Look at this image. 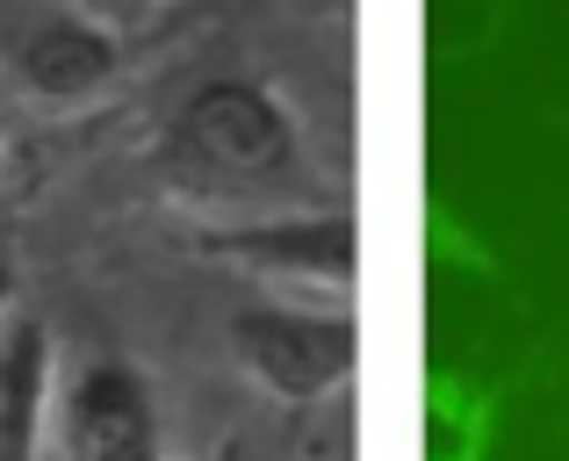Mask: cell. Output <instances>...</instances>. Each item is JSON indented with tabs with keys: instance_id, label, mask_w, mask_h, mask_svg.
Listing matches in <instances>:
<instances>
[{
	"instance_id": "6da1fadb",
	"label": "cell",
	"mask_w": 569,
	"mask_h": 461,
	"mask_svg": "<svg viewBox=\"0 0 569 461\" xmlns=\"http://www.w3.org/2000/svg\"><path fill=\"white\" fill-rule=\"evenodd\" d=\"M159 173L202 202H274V210L332 202L289 94L252 72H217L173 109L159 138Z\"/></svg>"
},
{
	"instance_id": "7a4b0ae2",
	"label": "cell",
	"mask_w": 569,
	"mask_h": 461,
	"mask_svg": "<svg viewBox=\"0 0 569 461\" xmlns=\"http://www.w3.org/2000/svg\"><path fill=\"white\" fill-rule=\"evenodd\" d=\"M223 347L231 368L260 397L303 411L325 404L353 382L361 368V324L353 303H296V295H252L223 318Z\"/></svg>"
},
{
	"instance_id": "3957f363",
	"label": "cell",
	"mask_w": 569,
	"mask_h": 461,
	"mask_svg": "<svg viewBox=\"0 0 569 461\" xmlns=\"http://www.w3.org/2000/svg\"><path fill=\"white\" fill-rule=\"evenodd\" d=\"M130 72V43L80 0H0V80L51 116L94 109Z\"/></svg>"
},
{
	"instance_id": "277c9868",
	"label": "cell",
	"mask_w": 569,
	"mask_h": 461,
	"mask_svg": "<svg viewBox=\"0 0 569 461\" xmlns=\"http://www.w3.org/2000/svg\"><path fill=\"white\" fill-rule=\"evenodd\" d=\"M202 260H223L238 274L267 281L274 295L296 303H353L361 281V238H353L347 202H318V210H274L252 224H223V231H194L188 238Z\"/></svg>"
},
{
	"instance_id": "5b68a950",
	"label": "cell",
	"mask_w": 569,
	"mask_h": 461,
	"mask_svg": "<svg viewBox=\"0 0 569 461\" xmlns=\"http://www.w3.org/2000/svg\"><path fill=\"white\" fill-rule=\"evenodd\" d=\"M51 440L58 461H167L152 375L116 347L66 353L51 390Z\"/></svg>"
},
{
	"instance_id": "8992f818",
	"label": "cell",
	"mask_w": 569,
	"mask_h": 461,
	"mask_svg": "<svg viewBox=\"0 0 569 461\" xmlns=\"http://www.w3.org/2000/svg\"><path fill=\"white\" fill-rule=\"evenodd\" d=\"M58 390V339L29 303L0 318V461H43Z\"/></svg>"
},
{
	"instance_id": "52a82bcc",
	"label": "cell",
	"mask_w": 569,
	"mask_h": 461,
	"mask_svg": "<svg viewBox=\"0 0 569 461\" xmlns=\"http://www.w3.org/2000/svg\"><path fill=\"white\" fill-rule=\"evenodd\" d=\"M498 404L469 375H432L426 382V461H490Z\"/></svg>"
},
{
	"instance_id": "ba28073f",
	"label": "cell",
	"mask_w": 569,
	"mask_h": 461,
	"mask_svg": "<svg viewBox=\"0 0 569 461\" xmlns=\"http://www.w3.org/2000/svg\"><path fill=\"white\" fill-rule=\"evenodd\" d=\"M519 0H426V51L432 66H469L512 29Z\"/></svg>"
},
{
	"instance_id": "9c48e42d",
	"label": "cell",
	"mask_w": 569,
	"mask_h": 461,
	"mask_svg": "<svg viewBox=\"0 0 569 461\" xmlns=\"http://www.w3.org/2000/svg\"><path fill=\"white\" fill-rule=\"evenodd\" d=\"M22 303V267H14V252H8V238H0V318Z\"/></svg>"
},
{
	"instance_id": "30bf717a",
	"label": "cell",
	"mask_w": 569,
	"mask_h": 461,
	"mask_svg": "<svg viewBox=\"0 0 569 461\" xmlns=\"http://www.w3.org/2000/svg\"><path fill=\"white\" fill-rule=\"evenodd\" d=\"M217 461H238V448H223V454H217Z\"/></svg>"
}]
</instances>
